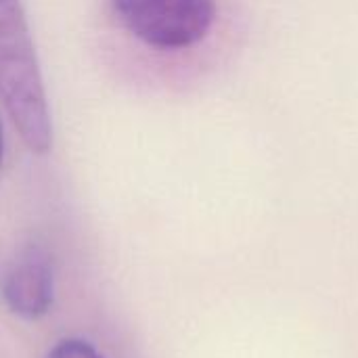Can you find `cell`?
<instances>
[{"instance_id": "obj_1", "label": "cell", "mask_w": 358, "mask_h": 358, "mask_svg": "<svg viewBox=\"0 0 358 358\" xmlns=\"http://www.w3.org/2000/svg\"><path fill=\"white\" fill-rule=\"evenodd\" d=\"M0 101L23 145L44 155L52 147V122L44 80L19 0H0Z\"/></svg>"}, {"instance_id": "obj_2", "label": "cell", "mask_w": 358, "mask_h": 358, "mask_svg": "<svg viewBox=\"0 0 358 358\" xmlns=\"http://www.w3.org/2000/svg\"><path fill=\"white\" fill-rule=\"evenodd\" d=\"M122 25L147 46L182 50L201 42L214 25V0H109Z\"/></svg>"}, {"instance_id": "obj_3", "label": "cell", "mask_w": 358, "mask_h": 358, "mask_svg": "<svg viewBox=\"0 0 358 358\" xmlns=\"http://www.w3.org/2000/svg\"><path fill=\"white\" fill-rule=\"evenodd\" d=\"M0 296L19 319L38 321L46 317L55 302V275L46 252L40 248L21 252L2 277Z\"/></svg>"}, {"instance_id": "obj_4", "label": "cell", "mask_w": 358, "mask_h": 358, "mask_svg": "<svg viewBox=\"0 0 358 358\" xmlns=\"http://www.w3.org/2000/svg\"><path fill=\"white\" fill-rule=\"evenodd\" d=\"M46 358H105L90 342L82 340V338H65L61 342H57Z\"/></svg>"}, {"instance_id": "obj_5", "label": "cell", "mask_w": 358, "mask_h": 358, "mask_svg": "<svg viewBox=\"0 0 358 358\" xmlns=\"http://www.w3.org/2000/svg\"><path fill=\"white\" fill-rule=\"evenodd\" d=\"M0 157H2V126H0Z\"/></svg>"}]
</instances>
